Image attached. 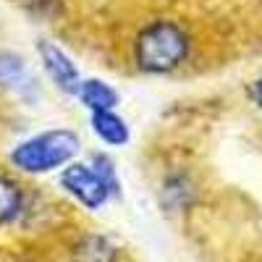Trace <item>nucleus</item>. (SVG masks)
<instances>
[{"label": "nucleus", "instance_id": "obj_7", "mask_svg": "<svg viewBox=\"0 0 262 262\" xmlns=\"http://www.w3.org/2000/svg\"><path fill=\"white\" fill-rule=\"evenodd\" d=\"M118 252L105 236L90 233L79 238V244L71 252V262H116Z\"/></svg>", "mask_w": 262, "mask_h": 262}, {"label": "nucleus", "instance_id": "obj_2", "mask_svg": "<svg viewBox=\"0 0 262 262\" xmlns=\"http://www.w3.org/2000/svg\"><path fill=\"white\" fill-rule=\"evenodd\" d=\"M79 147V137L71 128H50L16 144V149L11 152V163L24 173H50L69 165Z\"/></svg>", "mask_w": 262, "mask_h": 262}, {"label": "nucleus", "instance_id": "obj_10", "mask_svg": "<svg viewBox=\"0 0 262 262\" xmlns=\"http://www.w3.org/2000/svg\"><path fill=\"white\" fill-rule=\"evenodd\" d=\"M92 168L102 176V181L111 186V191L116 194L118 191V176H116V168H113V160H107V155H95L92 158Z\"/></svg>", "mask_w": 262, "mask_h": 262}, {"label": "nucleus", "instance_id": "obj_3", "mask_svg": "<svg viewBox=\"0 0 262 262\" xmlns=\"http://www.w3.org/2000/svg\"><path fill=\"white\" fill-rule=\"evenodd\" d=\"M60 186L69 191L74 200L90 210H97L107 202L111 186L102 181V176L92 168V163H69L60 173Z\"/></svg>", "mask_w": 262, "mask_h": 262}, {"label": "nucleus", "instance_id": "obj_6", "mask_svg": "<svg viewBox=\"0 0 262 262\" xmlns=\"http://www.w3.org/2000/svg\"><path fill=\"white\" fill-rule=\"evenodd\" d=\"M92 131H95V137L102 144H111V147H123L128 142V137H131L126 121L116 111H97V113H92Z\"/></svg>", "mask_w": 262, "mask_h": 262}, {"label": "nucleus", "instance_id": "obj_4", "mask_svg": "<svg viewBox=\"0 0 262 262\" xmlns=\"http://www.w3.org/2000/svg\"><path fill=\"white\" fill-rule=\"evenodd\" d=\"M37 55H39V60H42V69H45V74L53 79V84L58 86V90L69 92V95H76L79 84H81V76H79L76 63L66 55L58 45H53V42H48V39L37 42Z\"/></svg>", "mask_w": 262, "mask_h": 262}, {"label": "nucleus", "instance_id": "obj_11", "mask_svg": "<svg viewBox=\"0 0 262 262\" xmlns=\"http://www.w3.org/2000/svg\"><path fill=\"white\" fill-rule=\"evenodd\" d=\"M254 100H257V105L262 107V79L254 84Z\"/></svg>", "mask_w": 262, "mask_h": 262}, {"label": "nucleus", "instance_id": "obj_8", "mask_svg": "<svg viewBox=\"0 0 262 262\" xmlns=\"http://www.w3.org/2000/svg\"><path fill=\"white\" fill-rule=\"evenodd\" d=\"M21 210H24V191H21V186L8 176H0V226L16 221Z\"/></svg>", "mask_w": 262, "mask_h": 262}, {"label": "nucleus", "instance_id": "obj_9", "mask_svg": "<svg viewBox=\"0 0 262 262\" xmlns=\"http://www.w3.org/2000/svg\"><path fill=\"white\" fill-rule=\"evenodd\" d=\"M27 81V63L16 53H0V86L18 90Z\"/></svg>", "mask_w": 262, "mask_h": 262}, {"label": "nucleus", "instance_id": "obj_5", "mask_svg": "<svg viewBox=\"0 0 262 262\" xmlns=\"http://www.w3.org/2000/svg\"><path fill=\"white\" fill-rule=\"evenodd\" d=\"M76 95L84 102V107H90V113L116 111V105H118V92L102 79H81Z\"/></svg>", "mask_w": 262, "mask_h": 262}, {"label": "nucleus", "instance_id": "obj_1", "mask_svg": "<svg viewBox=\"0 0 262 262\" xmlns=\"http://www.w3.org/2000/svg\"><path fill=\"white\" fill-rule=\"evenodd\" d=\"M189 55V34L170 18H158L137 34L134 63L144 74H170Z\"/></svg>", "mask_w": 262, "mask_h": 262}]
</instances>
